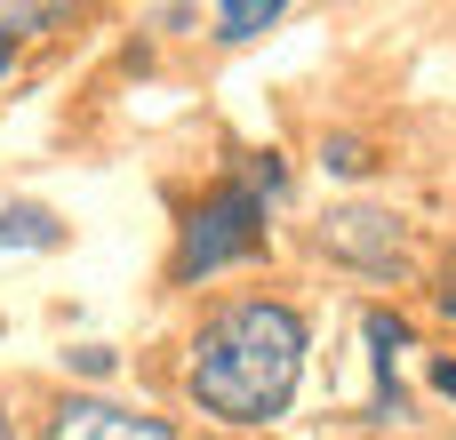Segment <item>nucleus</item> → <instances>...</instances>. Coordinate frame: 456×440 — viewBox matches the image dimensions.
<instances>
[{"mask_svg":"<svg viewBox=\"0 0 456 440\" xmlns=\"http://www.w3.org/2000/svg\"><path fill=\"white\" fill-rule=\"evenodd\" d=\"M305 377V321L289 305H224L192 337V401L224 425H273Z\"/></svg>","mask_w":456,"mask_h":440,"instance_id":"f257e3e1","label":"nucleus"},{"mask_svg":"<svg viewBox=\"0 0 456 440\" xmlns=\"http://www.w3.org/2000/svg\"><path fill=\"white\" fill-rule=\"evenodd\" d=\"M433 385H441V393L456 401V361H433Z\"/></svg>","mask_w":456,"mask_h":440,"instance_id":"9d476101","label":"nucleus"},{"mask_svg":"<svg viewBox=\"0 0 456 440\" xmlns=\"http://www.w3.org/2000/svg\"><path fill=\"white\" fill-rule=\"evenodd\" d=\"M321 249L345 257V265H361V273H377V281L409 273V232H401V216H385V208H337V216L321 224Z\"/></svg>","mask_w":456,"mask_h":440,"instance_id":"7ed1b4c3","label":"nucleus"},{"mask_svg":"<svg viewBox=\"0 0 456 440\" xmlns=\"http://www.w3.org/2000/svg\"><path fill=\"white\" fill-rule=\"evenodd\" d=\"M409 345V329L393 313H369V353H377V417H409L401 409V385H393V353Z\"/></svg>","mask_w":456,"mask_h":440,"instance_id":"39448f33","label":"nucleus"},{"mask_svg":"<svg viewBox=\"0 0 456 440\" xmlns=\"http://www.w3.org/2000/svg\"><path fill=\"white\" fill-rule=\"evenodd\" d=\"M64 240V224L48 216V208H32V200H0V249H56Z\"/></svg>","mask_w":456,"mask_h":440,"instance_id":"423d86ee","label":"nucleus"},{"mask_svg":"<svg viewBox=\"0 0 456 440\" xmlns=\"http://www.w3.org/2000/svg\"><path fill=\"white\" fill-rule=\"evenodd\" d=\"M240 257H265V192H248V184H216V192L184 216L176 281H200V273H216V265H240Z\"/></svg>","mask_w":456,"mask_h":440,"instance_id":"f03ea898","label":"nucleus"},{"mask_svg":"<svg viewBox=\"0 0 456 440\" xmlns=\"http://www.w3.org/2000/svg\"><path fill=\"white\" fill-rule=\"evenodd\" d=\"M8 64H16V40H8V24H0V72H8Z\"/></svg>","mask_w":456,"mask_h":440,"instance_id":"f8f14e48","label":"nucleus"},{"mask_svg":"<svg viewBox=\"0 0 456 440\" xmlns=\"http://www.w3.org/2000/svg\"><path fill=\"white\" fill-rule=\"evenodd\" d=\"M321 160H329L337 176H353V168H369V152H361L353 136H329V152H321Z\"/></svg>","mask_w":456,"mask_h":440,"instance_id":"6e6552de","label":"nucleus"},{"mask_svg":"<svg viewBox=\"0 0 456 440\" xmlns=\"http://www.w3.org/2000/svg\"><path fill=\"white\" fill-rule=\"evenodd\" d=\"M0 440H16V425H8V409H0Z\"/></svg>","mask_w":456,"mask_h":440,"instance_id":"ddd939ff","label":"nucleus"},{"mask_svg":"<svg viewBox=\"0 0 456 440\" xmlns=\"http://www.w3.org/2000/svg\"><path fill=\"white\" fill-rule=\"evenodd\" d=\"M441 313L456 321V257H449V289H441Z\"/></svg>","mask_w":456,"mask_h":440,"instance_id":"9b49d317","label":"nucleus"},{"mask_svg":"<svg viewBox=\"0 0 456 440\" xmlns=\"http://www.w3.org/2000/svg\"><path fill=\"white\" fill-rule=\"evenodd\" d=\"M281 24V0H224L216 8V40H256Z\"/></svg>","mask_w":456,"mask_h":440,"instance_id":"0eeeda50","label":"nucleus"},{"mask_svg":"<svg viewBox=\"0 0 456 440\" xmlns=\"http://www.w3.org/2000/svg\"><path fill=\"white\" fill-rule=\"evenodd\" d=\"M72 369H80V377H112V353H104V345H80Z\"/></svg>","mask_w":456,"mask_h":440,"instance_id":"1a4fd4ad","label":"nucleus"},{"mask_svg":"<svg viewBox=\"0 0 456 440\" xmlns=\"http://www.w3.org/2000/svg\"><path fill=\"white\" fill-rule=\"evenodd\" d=\"M48 440H176V425L144 417V409H120V401H64L48 417Z\"/></svg>","mask_w":456,"mask_h":440,"instance_id":"20e7f679","label":"nucleus"}]
</instances>
